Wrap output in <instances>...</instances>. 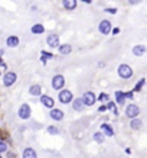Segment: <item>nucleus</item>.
I'll return each mask as SVG.
<instances>
[{"label":"nucleus","instance_id":"f257e3e1","mask_svg":"<svg viewBox=\"0 0 147 158\" xmlns=\"http://www.w3.org/2000/svg\"><path fill=\"white\" fill-rule=\"evenodd\" d=\"M118 75L124 78V80H128L133 77V70H131V67L128 64H121V65L118 67Z\"/></svg>","mask_w":147,"mask_h":158},{"label":"nucleus","instance_id":"f03ea898","mask_svg":"<svg viewBox=\"0 0 147 158\" xmlns=\"http://www.w3.org/2000/svg\"><path fill=\"white\" fill-rule=\"evenodd\" d=\"M98 31L102 33V35H108V33L113 31V29H111V22H110V20H107V19L101 20V22H99V25H98Z\"/></svg>","mask_w":147,"mask_h":158},{"label":"nucleus","instance_id":"7ed1b4c3","mask_svg":"<svg viewBox=\"0 0 147 158\" xmlns=\"http://www.w3.org/2000/svg\"><path fill=\"white\" fill-rule=\"evenodd\" d=\"M64 86H65V78H64L61 74L55 75V77L52 78V87H53L55 90H61V89H64Z\"/></svg>","mask_w":147,"mask_h":158},{"label":"nucleus","instance_id":"20e7f679","mask_svg":"<svg viewBox=\"0 0 147 158\" xmlns=\"http://www.w3.org/2000/svg\"><path fill=\"white\" fill-rule=\"evenodd\" d=\"M16 73H13V71H9V73H6L4 74V77H3V84L6 86V87H10L12 84L16 81Z\"/></svg>","mask_w":147,"mask_h":158},{"label":"nucleus","instance_id":"39448f33","mask_svg":"<svg viewBox=\"0 0 147 158\" xmlns=\"http://www.w3.org/2000/svg\"><path fill=\"white\" fill-rule=\"evenodd\" d=\"M140 113V109L139 106H136V105H128L127 108H125V115H127V117H137Z\"/></svg>","mask_w":147,"mask_h":158},{"label":"nucleus","instance_id":"423d86ee","mask_svg":"<svg viewBox=\"0 0 147 158\" xmlns=\"http://www.w3.org/2000/svg\"><path fill=\"white\" fill-rule=\"evenodd\" d=\"M59 102L61 103H71L72 102V93L69 92V90H62V92L59 93Z\"/></svg>","mask_w":147,"mask_h":158},{"label":"nucleus","instance_id":"0eeeda50","mask_svg":"<svg viewBox=\"0 0 147 158\" xmlns=\"http://www.w3.org/2000/svg\"><path fill=\"white\" fill-rule=\"evenodd\" d=\"M46 42H48V45L50 48H59V36L56 33H50L48 36V39H46Z\"/></svg>","mask_w":147,"mask_h":158},{"label":"nucleus","instance_id":"6e6552de","mask_svg":"<svg viewBox=\"0 0 147 158\" xmlns=\"http://www.w3.org/2000/svg\"><path fill=\"white\" fill-rule=\"evenodd\" d=\"M82 99H84V102H85L87 106H92V105L97 102V97H95V94H94L92 92H87L85 94H84Z\"/></svg>","mask_w":147,"mask_h":158},{"label":"nucleus","instance_id":"1a4fd4ad","mask_svg":"<svg viewBox=\"0 0 147 158\" xmlns=\"http://www.w3.org/2000/svg\"><path fill=\"white\" fill-rule=\"evenodd\" d=\"M19 116L20 119H29L30 116V108H29V105H22L20 109H19Z\"/></svg>","mask_w":147,"mask_h":158},{"label":"nucleus","instance_id":"9d476101","mask_svg":"<svg viewBox=\"0 0 147 158\" xmlns=\"http://www.w3.org/2000/svg\"><path fill=\"white\" fill-rule=\"evenodd\" d=\"M41 102H42V105H43L45 108H49V109H52L53 108V105H55L53 99L49 97V96H41Z\"/></svg>","mask_w":147,"mask_h":158},{"label":"nucleus","instance_id":"9b49d317","mask_svg":"<svg viewBox=\"0 0 147 158\" xmlns=\"http://www.w3.org/2000/svg\"><path fill=\"white\" fill-rule=\"evenodd\" d=\"M50 117L55 119V120H62V119H64V113H62V110H59V109H52V110H50Z\"/></svg>","mask_w":147,"mask_h":158},{"label":"nucleus","instance_id":"f8f14e48","mask_svg":"<svg viewBox=\"0 0 147 158\" xmlns=\"http://www.w3.org/2000/svg\"><path fill=\"white\" fill-rule=\"evenodd\" d=\"M59 52L62 54V55H68V54H71V51H72V47L69 45V44H64V45H59Z\"/></svg>","mask_w":147,"mask_h":158},{"label":"nucleus","instance_id":"ddd939ff","mask_svg":"<svg viewBox=\"0 0 147 158\" xmlns=\"http://www.w3.org/2000/svg\"><path fill=\"white\" fill-rule=\"evenodd\" d=\"M144 52H146V47H144V45H136V47L133 48V54H134L136 57H141Z\"/></svg>","mask_w":147,"mask_h":158},{"label":"nucleus","instance_id":"4468645a","mask_svg":"<svg viewBox=\"0 0 147 158\" xmlns=\"http://www.w3.org/2000/svg\"><path fill=\"white\" fill-rule=\"evenodd\" d=\"M62 3L66 10H74L76 8V0H62Z\"/></svg>","mask_w":147,"mask_h":158},{"label":"nucleus","instance_id":"2eb2a0df","mask_svg":"<svg viewBox=\"0 0 147 158\" xmlns=\"http://www.w3.org/2000/svg\"><path fill=\"white\" fill-rule=\"evenodd\" d=\"M7 47H10V48H15V47H17L19 45V38L17 36H15V35H12V36H9L7 38Z\"/></svg>","mask_w":147,"mask_h":158},{"label":"nucleus","instance_id":"dca6fc26","mask_svg":"<svg viewBox=\"0 0 147 158\" xmlns=\"http://www.w3.org/2000/svg\"><path fill=\"white\" fill-rule=\"evenodd\" d=\"M84 105H85V102H84V99H75L72 103L74 109L76 110V112H79V110H82L84 109Z\"/></svg>","mask_w":147,"mask_h":158},{"label":"nucleus","instance_id":"f3484780","mask_svg":"<svg viewBox=\"0 0 147 158\" xmlns=\"http://www.w3.org/2000/svg\"><path fill=\"white\" fill-rule=\"evenodd\" d=\"M43 32H45V26L41 25V23H36V25L32 26V33H35V35H41Z\"/></svg>","mask_w":147,"mask_h":158},{"label":"nucleus","instance_id":"a211bd4d","mask_svg":"<svg viewBox=\"0 0 147 158\" xmlns=\"http://www.w3.org/2000/svg\"><path fill=\"white\" fill-rule=\"evenodd\" d=\"M101 131H102V132H104V135H107V136H113V135H114L113 128H111L110 125H107V123L101 125Z\"/></svg>","mask_w":147,"mask_h":158},{"label":"nucleus","instance_id":"6ab92c4d","mask_svg":"<svg viewBox=\"0 0 147 158\" xmlns=\"http://www.w3.org/2000/svg\"><path fill=\"white\" fill-rule=\"evenodd\" d=\"M41 92H42V89L39 84H33L32 87L29 89V93H30L32 96H41Z\"/></svg>","mask_w":147,"mask_h":158},{"label":"nucleus","instance_id":"aec40b11","mask_svg":"<svg viewBox=\"0 0 147 158\" xmlns=\"http://www.w3.org/2000/svg\"><path fill=\"white\" fill-rule=\"evenodd\" d=\"M23 158H36V152L32 148H26L23 151Z\"/></svg>","mask_w":147,"mask_h":158},{"label":"nucleus","instance_id":"412c9836","mask_svg":"<svg viewBox=\"0 0 147 158\" xmlns=\"http://www.w3.org/2000/svg\"><path fill=\"white\" fill-rule=\"evenodd\" d=\"M130 126H131V129H134V131H137V129H140L141 128V120L140 119H131V123H130Z\"/></svg>","mask_w":147,"mask_h":158},{"label":"nucleus","instance_id":"4be33fe9","mask_svg":"<svg viewBox=\"0 0 147 158\" xmlns=\"http://www.w3.org/2000/svg\"><path fill=\"white\" fill-rule=\"evenodd\" d=\"M94 139H95V142H98V144L104 142V132H97L94 135Z\"/></svg>","mask_w":147,"mask_h":158},{"label":"nucleus","instance_id":"5701e85b","mask_svg":"<svg viewBox=\"0 0 147 158\" xmlns=\"http://www.w3.org/2000/svg\"><path fill=\"white\" fill-rule=\"evenodd\" d=\"M53 58V55L50 54V52H45V51H42V62H46L48 59Z\"/></svg>","mask_w":147,"mask_h":158},{"label":"nucleus","instance_id":"b1692460","mask_svg":"<svg viewBox=\"0 0 147 158\" xmlns=\"http://www.w3.org/2000/svg\"><path fill=\"white\" fill-rule=\"evenodd\" d=\"M124 97H125V94H124L122 92H117V93H115V99H117L118 103H124Z\"/></svg>","mask_w":147,"mask_h":158},{"label":"nucleus","instance_id":"393cba45","mask_svg":"<svg viewBox=\"0 0 147 158\" xmlns=\"http://www.w3.org/2000/svg\"><path fill=\"white\" fill-rule=\"evenodd\" d=\"M108 99H110V97H108V94H105V93H101V94L98 96V100H99L101 103H102V102H108Z\"/></svg>","mask_w":147,"mask_h":158},{"label":"nucleus","instance_id":"a878e982","mask_svg":"<svg viewBox=\"0 0 147 158\" xmlns=\"http://www.w3.org/2000/svg\"><path fill=\"white\" fill-rule=\"evenodd\" d=\"M144 81H146V80H144V78H141V80H140L139 83L136 84V87H134V90H136V92H139L140 89L143 87V84H144Z\"/></svg>","mask_w":147,"mask_h":158},{"label":"nucleus","instance_id":"bb28decb","mask_svg":"<svg viewBox=\"0 0 147 158\" xmlns=\"http://www.w3.org/2000/svg\"><path fill=\"white\" fill-rule=\"evenodd\" d=\"M48 132L50 133V135H56V133H58V129L55 128V126H49V128H48Z\"/></svg>","mask_w":147,"mask_h":158},{"label":"nucleus","instance_id":"cd10ccee","mask_svg":"<svg viewBox=\"0 0 147 158\" xmlns=\"http://www.w3.org/2000/svg\"><path fill=\"white\" fill-rule=\"evenodd\" d=\"M6 150H7V145H6V142L0 141V152H4Z\"/></svg>","mask_w":147,"mask_h":158},{"label":"nucleus","instance_id":"c85d7f7f","mask_svg":"<svg viewBox=\"0 0 147 158\" xmlns=\"http://www.w3.org/2000/svg\"><path fill=\"white\" fill-rule=\"evenodd\" d=\"M105 12H108V13H117V9L108 8V9H105Z\"/></svg>","mask_w":147,"mask_h":158},{"label":"nucleus","instance_id":"c756f323","mask_svg":"<svg viewBox=\"0 0 147 158\" xmlns=\"http://www.w3.org/2000/svg\"><path fill=\"white\" fill-rule=\"evenodd\" d=\"M107 108H108V109H113V110H115V105H114V103H113V102H110Z\"/></svg>","mask_w":147,"mask_h":158},{"label":"nucleus","instance_id":"7c9ffc66","mask_svg":"<svg viewBox=\"0 0 147 158\" xmlns=\"http://www.w3.org/2000/svg\"><path fill=\"white\" fill-rule=\"evenodd\" d=\"M107 109H108V108H107V106H104V105H102L101 108H98V112H105Z\"/></svg>","mask_w":147,"mask_h":158},{"label":"nucleus","instance_id":"2f4dec72","mask_svg":"<svg viewBox=\"0 0 147 158\" xmlns=\"http://www.w3.org/2000/svg\"><path fill=\"white\" fill-rule=\"evenodd\" d=\"M125 97H127V99H133V93H131V92L125 93Z\"/></svg>","mask_w":147,"mask_h":158},{"label":"nucleus","instance_id":"473e14b6","mask_svg":"<svg viewBox=\"0 0 147 158\" xmlns=\"http://www.w3.org/2000/svg\"><path fill=\"white\" fill-rule=\"evenodd\" d=\"M140 0H130V3L131 5H136V3H139Z\"/></svg>","mask_w":147,"mask_h":158},{"label":"nucleus","instance_id":"72a5a7b5","mask_svg":"<svg viewBox=\"0 0 147 158\" xmlns=\"http://www.w3.org/2000/svg\"><path fill=\"white\" fill-rule=\"evenodd\" d=\"M81 2H84V3H87V5H90V3L92 2V0H81Z\"/></svg>","mask_w":147,"mask_h":158},{"label":"nucleus","instance_id":"f704fd0d","mask_svg":"<svg viewBox=\"0 0 147 158\" xmlns=\"http://www.w3.org/2000/svg\"><path fill=\"white\" fill-rule=\"evenodd\" d=\"M118 32H120V29H118V28H115L114 31H113V33H118Z\"/></svg>","mask_w":147,"mask_h":158},{"label":"nucleus","instance_id":"c9c22d12","mask_svg":"<svg viewBox=\"0 0 147 158\" xmlns=\"http://www.w3.org/2000/svg\"><path fill=\"white\" fill-rule=\"evenodd\" d=\"M0 65H3V67H6L4 64H3V61H1V58H0Z\"/></svg>","mask_w":147,"mask_h":158}]
</instances>
